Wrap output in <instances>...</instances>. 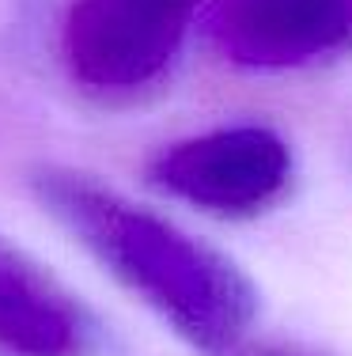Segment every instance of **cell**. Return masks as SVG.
Segmentation results:
<instances>
[{
    "mask_svg": "<svg viewBox=\"0 0 352 356\" xmlns=\"http://www.w3.org/2000/svg\"><path fill=\"white\" fill-rule=\"evenodd\" d=\"M31 193L125 292L205 356L254 334L258 288L239 266L174 220L72 167H42Z\"/></svg>",
    "mask_w": 352,
    "mask_h": 356,
    "instance_id": "1",
    "label": "cell"
},
{
    "mask_svg": "<svg viewBox=\"0 0 352 356\" xmlns=\"http://www.w3.org/2000/svg\"><path fill=\"white\" fill-rule=\"evenodd\" d=\"M201 0H72L61 57L83 91L121 99L152 88L174 65Z\"/></svg>",
    "mask_w": 352,
    "mask_h": 356,
    "instance_id": "2",
    "label": "cell"
},
{
    "mask_svg": "<svg viewBox=\"0 0 352 356\" xmlns=\"http://www.w3.org/2000/svg\"><path fill=\"white\" fill-rule=\"evenodd\" d=\"M152 186L208 216L246 220L269 213L292 186V148L265 125H220L159 148Z\"/></svg>",
    "mask_w": 352,
    "mask_h": 356,
    "instance_id": "3",
    "label": "cell"
},
{
    "mask_svg": "<svg viewBox=\"0 0 352 356\" xmlns=\"http://www.w3.org/2000/svg\"><path fill=\"white\" fill-rule=\"evenodd\" d=\"M224 356H330V353L311 349V345H299V341H284V337H254L250 334Z\"/></svg>",
    "mask_w": 352,
    "mask_h": 356,
    "instance_id": "6",
    "label": "cell"
},
{
    "mask_svg": "<svg viewBox=\"0 0 352 356\" xmlns=\"http://www.w3.org/2000/svg\"><path fill=\"white\" fill-rule=\"evenodd\" d=\"M91 311L0 235V356H91Z\"/></svg>",
    "mask_w": 352,
    "mask_h": 356,
    "instance_id": "5",
    "label": "cell"
},
{
    "mask_svg": "<svg viewBox=\"0 0 352 356\" xmlns=\"http://www.w3.org/2000/svg\"><path fill=\"white\" fill-rule=\"evenodd\" d=\"M205 27L228 65L288 72L349 46L352 0H212Z\"/></svg>",
    "mask_w": 352,
    "mask_h": 356,
    "instance_id": "4",
    "label": "cell"
}]
</instances>
